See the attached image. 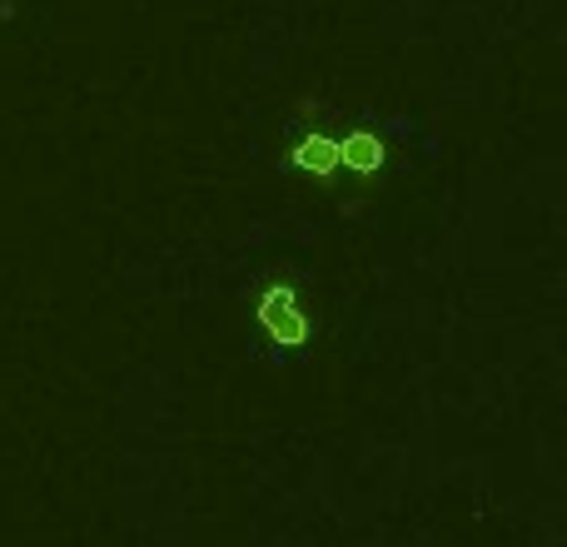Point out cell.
<instances>
[{
    "label": "cell",
    "instance_id": "6da1fadb",
    "mask_svg": "<svg viewBox=\"0 0 567 547\" xmlns=\"http://www.w3.org/2000/svg\"><path fill=\"white\" fill-rule=\"evenodd\" d=\"M259 323H265L269 339L284 343V349H299V343L309 339V319H303V309H299L289 283H275V289L259 299Z\"/></svg>",
    "mask_w": 567,
    "mask_h": 547
},
{
    "label": "cell",
    "instance_id": "7a4b0ae2",
    "mask_svg": "<svg viewBox=\"0 0 567 547\" xmlns=\"http://www.w3.org/2000/svg\"><path fill=\"white\" fill-rule=\"evenodd\" d=\"M339 165L359 169V175H373V169L383 165V145H379V135H369V130H353L349 140H339Z\"/></svg>",
    "mask_w": 567,
    "mask_h": 547
},
{
    "label": "cell",
    "instance_id": "3957f363",
    "mask_svg": "<svg viewBox=\"0 0 567 547\" xmlns=\"http://www.w3.org/2000/svg\"><path fill=\"white\" fill-rule=\"evenodd\" d=\"M293 165L309 169V175H333V169H339V145H333L329 135H303L299 145H293Z\"/></svg>",
    "mask_w": 567,
    "mask_h": 547
}]
</instances>
